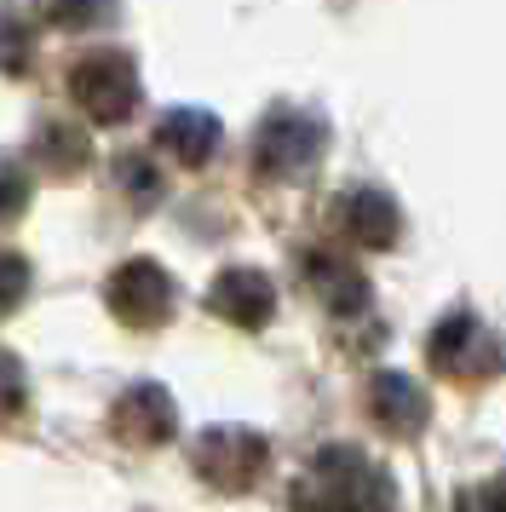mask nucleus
I'll list each match as a JSON object with an SVG mask.
<instances>
[{
    "label": "nucleus",
    "mask_w": 506,
    "mask_h": 512,
    "mask_svg": "<svg viewBox=\"0 0 506 512\" xmlns=\"http://www.w3.org/2000/svg\"><path fill=\"white\" fill-rule=\"evenodd\" d=\"M23 403H29V386H23L18 357H6V351H0V426H6L12 415H23Z\"/></svg>",
    "instance_id": "16"
},
{
    "label": "nucleus",
    "mask_w": 506,
    "mask_h": 512,
    "mask_svg": "<svg viewBox=\"0 0 506 512\" xmlns=\"http://www.w3.org/2000/svg\"><path fill=\"white\" fill-rule=\"evenodd\" d=\"M35 12L58 29H87L110 18V0H35Z\"/></svg>",
    "instance_id": "13"
},
{
    "label": "nucleus",
    "mask_w": 506,
    "mask_h": 512,
    "mask_svg": "<svg viewBox=\"0 0 506 512\" xmlns=\"http://www.w3.org/2000/svg\"><path fill=\"white\" fill-rule=\"evenodd\" d=\"M322 139H328V127L311 110H276L259 127L253 162H259V173H271V179H294V173H305L322 156Z\"/></svg>",
    "instance_id": "5"
},
{
    "label": "nucleus",
    "mask_w": 506,
    "mask_h": 512,
    "mask_svg": "<svg viewBox=\"0 0 506 512\" xmlns=\"http://www.w3.org/2000/svg\"><path fill=\"white\" fill-rule=\"evenodd\" d=\"M115 179H121V190L133 196L138 208H150V202L161 196V179H156V167L144 162V156H121V162H115Z\"/></svg>",
    "instance_id": "15"
},
{
    "label": "nucleus",
    "mask_w": 506,
    "mask_h": 512,
    "mask_svg": "<svg viewBox=\"0 0 506 512\" xmlns=\"http://www.w3.org/2000/svg\"><path fill=\"white\" fill-rule=\"evenodd\" d=\"M156 144L179 167H202L213 156V144H219V121L207 116V110H173V116L161 121Z\"/></svg>",
    "instance_id": "12"
},
{
    "label": "nucleus",
    "mask_w": 506,
    "mask_h": 512,
    "mask_svg": "<svg viewBox=\"0 0 506 512\" xmlns=\"http://www.w3.org/2000/svg\"><path fill=\"white\" fill-rule=\"evenodd\" d=\"M23 202H29V173L12 156H0V219L23 213Z\"/></svg>",
    "instance_id": "17"
},
{
    "label": "nucleus",
    "mask_w": 506,
    "mask_h": 512,
    "mask_svg": "<svg viewBox=\"0 0 506 512\" xmlns=\"http://www.w3.org/2000/svg\"><path fill=\"white\" fill-rule=\"evenodd\" d=\"M368 415H374V426L391 432V438H414V432L432 420V397H426V386L409 380V374L380 369L368 380Z\"/></svg>",
    "instance_id": "7"
},
{
    "label": "nucleus",
    "mask_w": 506,
    "mask_h": 512,
    "mask_svg": "<svg viewBox=\"0 0 506 512\" xmlns=\"http://www.w3.org/2000/svg\"><path fill=\"white\" fill-rule=\"evenodd\" d=\"M110 426L121 443H144V449H156V443L173 438V426H179V409H173V397L161 392V386H133V392H121V403L110 409Z\"/></svg>",
    "instance_id": "8"
},
{
    "label": "nucleus",
    "mask_w": 506,
    "mask_h": 512,
    "mask_svg": "<svg viewBox=\"0 0 506 512\" xmlns=\"http://www.w3.org/2000/svg\"><path fill=\"white\" fill-rule=\"evenodd\" d=\"M23 64H29V29L18 18H0V70L18 75Z\"/></svg>",
    "instance_id": "19"
},
{
    "label": "nucleus",
    "mask_w": 506,
    "mask_h": 512,
    "mask_svg": "<svg viewBox=\"0 0 506 512\" xmlns=\"http://www.w3.org/2000/svg\"><path fill=\"white\" fill-rule=\"evenodd\" d=\"M426 357H432V369L443 374V380H460V386H483V380H495V374L506 369L501 334L489 323H478L472 311H449V317L432 328Z\"/></svg>",
    "instance_id": "2"
},
{
    "label": "nucleus",
    "mask_w": 506,
    "mask_h": 512,
    "mask_svg": "<svg viewBox=\"0 0 506 512\" xmlns=\"http://www.w3.org/2000/svg\"><path fill=\"white\" fill-rule=\"evenodd\" d=\"M207 305H213V317H225L236 328H265L276 311V288L265 271H225V277L213 282Z\"/></svg>",
    "instance_id": "9"
},
{
    "label": "nucleus",
    "mask_w": 506,
    "mask_h": 512,
    "mask_svg": "<svg viewBox=\"0 0 506 512\" xmlns=\"http://www.w3.org/2000/svg\"><path fill=\"white\" fill-rule=\"evenodd\" d=\"M173 300H179V288L156 259H127L110 277V311L127 328H161L173 317Z\"/></svg>",
    "instance_id": "6"
},
{
    "label": "nucleus",
    "mask_w": 506,
    "mask_h": 512,
    "mask_svg": "<svg viewBox=\"0 0 506 512\" xmlns=\"http://www.w3.org/2000/svg\"><path fill=\"white\" fill-rule=\"evenodd\" d=\"M23 294H29V265L18 254H0V311H12Z\"/></svg>",
    "instance_id": "20"
},
{
    "label": "nucleus",
    "mask_w": 506,
    "mask_h": 512,
    "mask_svg": "<svg viewBox=\"0 0 506 512\" xmlns=\"http://www.w3.org/2000/svg\"><path fill=\"white\" fill-rule=\"evenodd\" d=\"M294 512H397V484L374 455L334 443L294 478Z\"/></svg>",
    "instance_id": "1"
},
{
    "label": "nucleus",
    "mask_w": 506,
    "mask_h": 512,
    "mask_svg": "<svg viewBox=\"0 0 506 512\" xmlns=\"http://www.w3.org/2000/svg\"><path fill=\"white\" fill-rule=\"evenodd\" d=\"M190 461L202 472L213 489H253L265 478V466H271V443L259 438L253 426H207L196 449H190Z\"/></svg>",
    "instance_id": "4"
},
{
    "label": "nucleus",
    "mask_w": 506,
    "mask_h": 512,
    "mask_svg": "<svg viewBox=\"0 0 506 512\" xmlns=\"http://www.w3.org/2000/svg\"><path fill=\"white\" fill-rule=\"evenodd\" d=\"M305 277L317 288V300L328 305V311H340V317H351V311L368 305V277L345 254H311L305 259Z\"/></svg>",
    "instance_id": "11"
},
{
    "label": "nucleus",
    "mask_w": 506,
    "mask_h": 512,
    "mask_svg": "<svg viewBox=\"0 0 506 512\" xmlns=\"http://www.w3.org/2000/svg\"><path fill=\"white\" fill-rule=\"evenodd\" d=\"M455 512H506V472H495V478L472 484V489L455 501Z\"/></svg>",
    "instance_id": "18"
},
{
    "label": "nucleus",
    "mask_w": 506,
    "mask_h": 512,
    "mask_svg": "<svg viewBox=\"0 0 506 512\" xmlns=\"http://www.w3.org/2000/svg\"><path fill=\"white\" fill-rule=\"evenodd\" d=\"M340 219H345V236L363 242V248H391V242L403 236V213H397V202H391L386 190H374V185L351 190Z\"/></svg>",
    "instance_id": "10"
},
{
    "label": "nucleus",
    "mask_w": 506,
    "mask_h": 512,
    "mask_svg": "<svg viewBox=\"0 0 506 512\" xmlns=\"http://www.w3.org/2000/svg\"><path fill=\"white\" fill-rule=\"evenodd\" d=\"M41 162L52 167V173H75V167L87 162L81 133H75V127H46V133H41Z\"/></svg>",
    "instance_id": "14"
},
{
    "label": "nucleus",
    "mask_w": 506,
    "mask_h": 512,
    "mask_svg": "<svg viewBox=\"0 0 506 512\" xmlns=\"http://www.w3.org/2000/svg\"><path fill=\"white\" fill-rule=\"evenodd\" d=\"M69 93H75V104H81L87 121H98V127L127 121L138 110V70H133V58H127L121 47L87 52V58L69 70Z\"/></svg>",
    "instance_id": "3"
}]
</instances>
